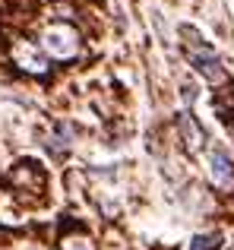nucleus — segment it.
Returning a JSON list of instances; mask_svg holds the SVG:
<instances>
[{"label":"nucleus","instance_id":"f257e3e1","mask_svg":"<svg viewBox=\"0 0 234 250\" xmlns=\"http://www.w3.org/2000/svg\"><path fill=\"white\" fill-rule=\"evenodd\" d=\"M41 48L54 61H70V57L79 54V32L67 22H54L41 32Z\"/></svg>","mask_w":234,"mask_h":250},{"label":"nucleus","instance_id":"f03ea898","mask_svg":"<svg viewBox=\"0 0 234 250\" xmlns=\"http://www.w3.org/2000/svg\"><path fill=\"white\" fill-rule=\"evenodd\" d=\"M13 63H16L19 70H29V73H44V70H48L44 54L35 48V44H29V42H16L13 44Z\"/></svg>","mask_w":234,"mask_h":250},{"label":"nucleus","instance_id":"7ed1b4c3","mask_svg":"<svg viewBox=\"0 0 234 250\" xmlns=\"http://www.w3.org/2000/svg\"><path fill=\"white\" fill-rule=\"evenodd\" d=\"M180 35L187 38L184 48H187V57H190V61H212V57H218L215 48H212V44L206 42L193 25H180Z\"/></svg>","mask_w":234,"mask_h":250},{"label":"nucleus","instance_id":"20e7f679","mask_svg":"<svg viewBox=\"0 0 234 250\" xmlns=\"http://www.w3.org/2000/svg\"><path fill=\"white\" fill-rule=\"evenodd\" d=\"M209 171H212V181H215L218 187H231L234 184V165L222 149H212L209 152Z\"/></svg>","mask_w":234,"mask_h":250},{"label":"nucleus","instance_id":"39448f33","mask_svg":"<svg viewBox=\"0 0 234 250\" xmlns=\"http://www.w3.org/2000/svg\"><path fill=\"white\" fill-rule=\"evenodd\" d=\"M177 130H180V136H184V143H187V149H190V152H196V149L206 143L203 127H199V124L193 121V114H187V111L177 117Z\"/></svg>","mask_w":234,"mask_h":250},{"label":"nucleus","instance_id":"423d86ee","mask_svg":"<svg viewBox=\"0 0 234 250\" xmlns=\"http://www.w3.org/2000/svg\"><path fill=\"white\" fill-rule=\"evenodd\" d=\"M70 140H73V127H70V124H63L60 133L48 140V149H51V152H57V155H63L70 149Z\"/></svg>","mask_w":234,"mask_h":250},{"label":"nucleus","instance_id":"0eeeda50","mask_svg":"<svg viewBox=\"0 0 234 250\" xmlns=\"http://www.w3.org/2000/svg\"><path fill=\"white\" fill-rule=\"evenodd\" d=\"M218 241H222V234H196V238L190 241V250H215L218 247Z\"/></svg>","mask_w":234,"mask_h":250},{"label":"nucleus","instance_id":"6e6552de","mask_svg":"<svg viewBox=\"0 0 234 250\" xmlns=\"http://www.w3.org/2000/svg\"><path fill=\"white\" fill-rule=\"evenodd\" d=\"M63 250H95V244L89 238H70L67 244H63Z\"/></svg>","mask_w":234,"mask_h":250},{"label":"nucleus","instance_id":"1a4fd4ad","mask_svg":"<svg viewBox=\"0 0 234 250\" xmlns=\"http://www.w3.org/2000/svg\"><path fill=\"white\" fill-rule=\"evenodd\" d=\"M180 92H184V104L190 108V104L196 102V85H193V83H184V85H180Z\"/></svg>","mask_w":234,"mask_h":250}]
</instances>
